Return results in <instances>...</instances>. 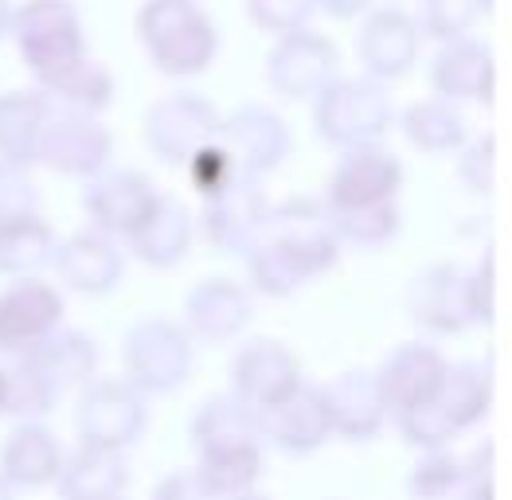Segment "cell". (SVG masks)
I'll use <instances>...</instances> for the list:
<instances>
[{"label": "cell", "mask_w": 512, "mask_h": 500, "mask_svg": "<svg viewBox=\"0 0 512 500\" xmlns=\"http://www.w3.org/2000/svg\"><path fill=\"white\" fill-rule=\"evenodd\" d=\"M196 477L204 500H235L251 497L262 477V442L251 446H227V450H204L196 454Z\"/></svg>", "instance_id": "cell-33"}, {"label": "cell", "mask_w": 512, "mask_h": 500, "mask_svg": "<svg viewBox=\"0 0 512 500\" xmlns=\"http://www.w3.org/2000/svg\"><path fill=\"white\" fill-rule=\"evenodd\" d=\"M63 293L40 274L12 278L0 290V356H28L63 325Z\"/></svg>", "instance_id": "cell-12"}, {"label": "cell", "mask_w": 512, "mask_h": 500, "mask_svg": "<svg viewBox=\"0 0 512 500\" xmlns=\"http://www.w3.org/2000/svg\"><path fill=\"white\" fill-rule=\"evenodd\" d=\"M51 98L36 90H8L0 94V161L32 168L40 153V133L51 118Z\"/></svg>", "instance_id": "cell-29"}, {"label": "cell", "mask_w": 512, "mask_h": 500, "mask_svg": "<svg viewBox=\"0 0 512 500\" xmlns=\"http://www.w3.org/2000/svg\"><path fill=\"white\" fill-rule=\"evenodd\" d=\"M430 90L450 102H477L489 106L493 98V51L477 36H454L442 40L434 63H430Z\"/></svg>", "instance_id": "cell-23"}, {"label": "cell", "mask_w": 512, "mask_h": 500, "mask_svg": "<svg viewBox=\"0 0 512 500\" xmlns=\"http://www.w3.org/2000/svg\"><path fill=\"white\" fill-rule=\"evenodd\" d=\"M247 16L255 28L270 32V36H282V32H294L301 24H309L313 0H247Z\"/></svg>", "instance_id": "cell-43"}, {"label": "cell", "mask_w": 512, "mask_h": 500, "mask_svg": "<svg viewBox=\"0 0 512 500\" xmlns=\"http://www.w3.org/2000/svg\"><path fill=\"white\" fill-rule=\"evenodd\" d=\"M59 235L40 211L0 223V278H28L43 274L55 262Z\"/></svg>", "instance_id": "cell-32"}, {"label": "cell", "mask_w": 512, "mask_h": 500, "mask_svg": "<svg viewBox=\"0 0 512 500\" xmlns=\"http://www.w3.org/2000/svg\"><path fill=\"white\" fill-rule=\"evenodd\" d=\"M192 235H196L192 211L184 208L180 200H172V196H161L157 211L129 235L126 243L145 266H153V270H172V266H180V262L188 258Z\"/></svg>", "instance_id": "cell-27"}, {"label": "cell", "mask_w": 512, "mask_h": 500, "mask_svg": "<svg viewBox=\"0 0 512 500\" xmlns=\"http://www.w3.org/2000/svg\"><path fill=\"white\" fill-rule=\"evenodd\" d=\"M419 47L423 32L415 16H407L403 8H368L356 36V55L372 79L395 83L411 75V67L419 63Z\"/></svg>", "instance_id": "cell-17"}, {"label": "cell", "mask_w": 512, "mask_h": 500, "mask_svg": "<svg viewBox=\"0 0 512 500\" xmlns=\"http://www.w3.org/2000/svg\"><path fill=\"white\" fill-rule=\"evenodd\" d=\"M407 313L434 336H462L477 325L470 301V270L458 262H434L407 286Z\"/></svg>", "instance_id": "cell-13"}, {"label": "cell", "mask_w": 512, "mask_h": 500, "mask_svg": "<svg viewBox=\"0 0 512 500\" xmlns=\"http://www.w3.org/2000/svg\"><path fill=\"white\" fill-rule=\"evenodd\" d=\"M32 79L51 98V106H59V110L102 114L114 102V75L106 63L90 59V51L75 55V59H63L47 71H36Z\"/></svg>", "instance_id": "cell-26"}, {"label": "cell", "mask_w": 512, "mask_h": 500, "mask_svg": "<svg viewBox=\"0 0 512 500\" xmlns=\"http://www.w3.org/2000/svg\"><path fill=\"white\" fill-rule=\"evenodd\" d=\"M59 465H63V446L36 418H20L0 446V477L8 481V489L55 485Z\"/></svg>", "instance_id": "cell-24"}, {"label": "cell", "mask_w": 512, "mask_h": 500, "mask_svg": "<svg viewBox=\"0 0 512 500\" xmlns=\"http://www.w3.org/2000/svg\"><path fill=\"white\" fill-rule=\"evenodd\" d=\"M407 180L403 161L384 149L380 141L372 145H356L344 149L337 168L329 172L325 184V208H364V204H384V200H399Z\"/></svg>", "instance_id": "cell-14"}, {"label": "cell", "mask_w": 512, "mask_h": 500, "mask_svg": "<svg viewBox=\"0 0 512 500\" xmlns=\"http://www.w3.org/2000/svg\"><path fill=\"white\" fill-rule=\"evenodd\" d=\"M251 286L266 297H290L301 286L329 274L341 258V239L329 223L325 200H282L270 204L258 239L243 250Z\"/></svg>", "instance_id": "cell-1"}, {"label": "cell", "mask_w": 512, "mask_h": 500, "mask_svg": "<svg viewBox=\"0 0 512 500\" xmlns=\"http://www.w3.org/2000/svg\"><path fill=\"white\" fill-rule=\"evenodd\" d=\"M337 75H341L337 43L321 32H309V24L282 32L266 55V83L286 102H313Z\"/></svg>", "instance_id": "cell-6"}, {"label": "cell", "mask_w": 512, "mask_h": 500, "mask_svg": "<svg viewBox=\"0 0 512 500\" xmlns=\"http://www.w3.org/2000/svg\"><path fill=\"white\" fill-rule=\"evenodd\" d=\"M51 270L59 274V282L67 290L86 293V297H102V293H114L122 286L126 258H122V250H118V243L110 235L90 227V231L59 239Z\"/></svg>", "instance_id": "cell-20"}, {"label": "cell", "mask_w": 512, "mask_h": 500, "mask_svg": "<svg viewBox=\"0 0 512 500\" xmlns=\"http://www.w3.org/2000/svg\"><path fill=\"white\" fill-rule=\"evenodd\" d=\"M145 399L149 395L137 391L129 379H90L79 391V411H75L79 442L106 446V450H129L149 426Z\"/></svg>", "instance_id": "cell-7"}, {"label": "cell", "mask_w": 512, "mask_h": 500, "mask_svg": "<svg viewBox=\"0 0 512 500\" xmlns=\"http://www.w3.org/2000/svg\"><path fill=\"white\" fill-rule=\"evenodd\" d=\"M270 211V196L258 188V176H235L227 188L204 200L200 208V235L219 254H243L258 239Z\"/></svg>", "instance_id": "cell-16"}, {"label": "cell", "mask_w": 512, "mask_h": 500, "mask_svg": "<svg viewBox=\"0 0 512 500\" xmlns=\"http://www.w3.org/2000/svg\"><path fill=\"white\" fill-rule=\"evenodd\" d=\"M301 379H305V372H301L298 352L286 348L282 340H270V336L247 340L231 364V391L239 399H247L255 411L290 395Z\"/></svg>", "instance_id": "cell-19"}, {"label": "cell", "mask_w": 512, "mask_h": 500, "mask_svg": "<svg viewBox=\"0 0 512 500\" xmlns=\"http://www.w3.org/2000/svg\"><path fill=\"white\" fill-rule=\"evenodd\" d=\"M442 403V411L458 426V434L473 430L493 407V364L489 360H462V364H446L442 387L434 395Z\"/></svg>", "instance_id": "cell-34"}, {"label": "cell", "mask_w": 512, "mask_h": 500, "mask_svg": "<svg viewBox=\"0 0 512 500\" xmlns=\"http://www.w3.org/2000/svg\"><path fill=\"white\" fill-rule=\"evenodd\" d=\"M8 36L32 75L86 51L83 16L71 0H28V4L12 8Z\"/></svg>", "instance_id": "cell-5"}, {"label": "cell", "mask_w": 512, "mask_h": 500, "mask_svg": "<svg viewBox=\"0 0 512 500\" xmlns=\"http://www.w3.org/2000/svg\"><path fill=\"white\" fill-rule=\"evenodd\" d=\"M59 407V391L51 379L40 372L32 356H4V375H0V415L8 418H43Z\"/></svg>", "instance_id": "cell-35"}, {"label": "cell", "mask_w": 512, "mask_h": 500, "mask_svg": "<svg viewBox=\"0 0 512 500\" xmlns=\"http://www.w3.org/2000/svg\"><path fill=\"white\" fill-rule=\"evenodd\" d=\"M219 110L204 94H192V90H172L165 98H157L149 110H145V145L157 161L165 165H184L200 145L215 141L219 133Z\"/></svg>", "instance_id": "cell-9"}, {"label": "cell", "mask_w": 512, "mask_h": 500, "mask_svg": "<svg viewBox=\"0 0 512 500\" xmlns=\"http://www.w3.org/2000/svg\"><path fill=\"white\" fill-rule=\"evenodd\" d=\"M442 375H446V360L434 344H399L395 352H387V360L376 368V383H380V395H384L387 418L403 415L419 403H427L438 395L442 387Z\"/></svg>", "instance_id": "cell-22"}, {"label": "cell", "mask_w": 512, "mask_h": 500, "mask_svg": "<svg viewBox=\"0 0 512 500\" xmlns=\"http://www.w3.org/2000/svg\"><path fill=\"white\" fill-rule=\"evenodd\" d=\"M55 489L67 500L122 497V493H129L126 450H106V446H90V442H79L75 450H63Z\"/></svg>", "instance_id": "cell-25"}, {"label": "cell", "mask_w": 512, "mask_h": 500, "mask_svg": "<svg viewBox=\"0 0 512 500\" xmlns=\"http://www.w3.org/2000/svg\"><path fill=\"white\" fill-rule=\"evenodd\" d=\"M255 317L251 290L235 278H204L184 293V329L196 344H231Z\"/></svg>", "instance_id": "cell-18"}, {"label": "cell", "mask_w": 512, "mask_h": 500, "mask_svg": "<svg viewBox=\"0 0 512 500\" xmlns=\"http://www.w3.org/2000/svg\"><path fill=\"white\" fill-rule=\"evenodd\" d=\"M262 442L258 434V411L239 399L235 391L227 395H212L196 418H192V450L204 454V450H227V446H251Z\"/></svg>", "instance_id": "cell-31"}, {"label": "cell", "mask_w": 512, "mask_h": 500, "mask_svg": "<svg viewBox=\"0 0 512 500\" xmlns=\"http://www.w3.org/2000/svg\"><path fill=\"white\" fill-rule=\"evenodd\" d=\"M493 157H497L493 133L466 137V145L458 149V180H462L466 192H473V196H489L493 192Z\"/></svg>", "instance_id": "cell-41"}, {"label": "cell", "mask_w": 512, "mask_h": 500, "mask_svg": "<svg viewBox=\"0 0 512 500\" xmlns=\"http://www.w3.org/2000/svg\"><path fill=\"white\" fill-rule=\"evenodd\" d=\"M133 28L149 63L169 79L204 75L219 55V28L200 0H145Z\"/></svg>", "instance_id": "cell-2"}, {"label": "cell", "mask_w": 512, "mask_h": 500, "mask_svg": "<svg viewBox=\"0 0 512 500\" xmlns=\"http://www.w3.org/2000/svg\"><path fill=\"white\" fill-rule=\"evenodd\" d=\"M161 204L157 184L137 168H98L83 180V211L94 231L129 239Z\"/></svg>", "instance_id": "cell-8"}, {"label": "cell", "mask_w": 512, "mask_h": 500, "mask_svg": "<svg viewBox=\"0 0 512 500\" xmlns=\"http://www.w3.org/2000/svg\"><path fill=\"white\" fill-rule=\"evenodd\" d=\"M399 129L411 141V149L427 153V157H442V153H458L470 137V122L462 114V102H450L442 94L434 98H419L399 114Z\"/></svg>", "instance_id": "cell-28"}, {"label": "cell", "mask_w": 512, "mask_h": 500, "mask_svg": "<svg viewBox=\"0 0 512 500\" xmlns=\"http://www.w3.org/2000/svg\"><path fill=\"white\" fill-rule=\"evenodd\" d=\"M184 176H188V184L196 188V196L200 200H208V196H215L219 188H227L235 176H239V168H235V161L227 157V149L219 145V141H208V145H200L188 161H184Z\"/></svg>", "instance_id": "cell-40"}, {"label": "cell", "mask_w": 512, "mask_h": 500, "mask_svg": "<svg viewBox=\"0 0 512 500\" xmlns=\"http://www.w3.org/2000/svg\"><path fill=\"white\" fill-rule=\"evenodd\" d=\"M258 434H262V446H274L286 458L317 454L333 438L321 387H313V383L301 379L290 395L258 407Z\"/></svg>", "instance_id": "cell-15"}, {"label": "cell", "mask_w": 512, "mask_h": 500, "mask_svg": "<svg viewBox=\"0 0 512 500\" xmlns=\"http://www.w3.org/2000/svg\"><path fill=\"white\" fill-rule=\"evenodd\" d=\"M28 356L51 379L59 399L71 395V391H83L86 383L94 379V372H98V344H94V336L79 333V329H63V325L47 340H40Z\"/></svg>", "instance_id": "cell-30"}, {"label": "cell", "mask_w": 512, "mask_h": 500, "mask_svg": "<svg viewBox=\"0 0 512 500\" xmlns=\"http://www.w3.org/2000/svg\"><path fill=\"white\" fill-rule=\"evenodd\" d=\"M215 141L227 149V157L235 161V168L243 176H258V180L266 172L286 165V157L294 149V137H290L286 118L278 110L262 106V102H247V106L223 114Z\"/></svg>", "instance_id": "cell-11"}, {"label": "cell", "mask_w": 512, "mask_h": 500, "mask_svg": "<svg viewBox=\"0 0 512 500\" xmlns=\"http://www.w3.org/2000/svg\"><path fill=\"white\" fill-rule=\"evenodd\" d=\"M489 8L493 0H419V32H427L438 43L470 36L489 16Z\"/></svg>", "instance_id": "cell-37"}, {"label": "cell", "mask_w": 512, "mask_h": 500, "mask_svg": "<svg viewBox=\"0 0 512 500\" xmlns=\"http://www.w3.org/2000/svg\"><path fill=\"white\" fill-rule=\"evenodd\" d=\"M313 8L329 12L333 20H352V16H364L372 8V0H313Z\"/></svg>", "instance_id": "cell-47"}, {"label": "cell", "mask_w": 512, "mask_h": 500, "mask_svg": "<svg viewBox=\"0 0 512 500\" xmlns=\"http://www.w3.org/2000/svg\"><path fill=\"white\" fill-rule=\"evenodd\" d=\"M395 426H399L403 442L415 446V450H438V446H450L458 438V426L450 422L438 399H427V403L395 415Z\"/></svg>", "instance_id": "cell-39"}, {"label": "cell", "mask_w": 512, "mask_h": 500, "mask_svg": "<svg viewBox=\"0 0 512 500\" xmlns=\"http://www.w3.org/2000/svg\"><path fill=\"white\" fill-rule=\"evenodd\" d=\"M196 340L184 325L169 317H141L129 325L122 340V368L126 379L145 395H172L192 375Z\"/></svg>", "instance_id": "cell-4"}, {"label": "cell", "mask_w": 512, "mask_h": 500, "mask_svg": "<svg viewBox=\"0 0 512 500\" xmlns=\"http://www.w3.org/2000/svg\"><path fill=\"white\" fill-rule=\"evenodd\" d=\"M329 223L341 247H387L403 231V208L399 200L364 204V208H329Z\"/></svg>", "instance_id": "cell-36"}, {"label": "cell", "mask_w": 512, "mask_h": 500, "mask_svg": "<svg viewBox=\"0 0 512 500\" xmlns=\"http://www.w3.org/2000/svg\"><path fill=\"white\" fill-rule=\"evenodd\" d=\"M40 211V188L24 165L0 161V223Z\"/></svg>", "instance_id": "cell-42"}, {"label": "cell", "mask_w": 512, "mask_h": 500, "mask_svg": "<svg viewBox=\"0 0 512 500\" xmlns=\"http://www.w3.org/2000/svg\"><path fill=\"white\" fill-rule=\"evenodd\" d=\"M8 20H12V4H8V0H0V40L8 36Z\"/></svg>", "instance_id": "cell-48"}, {"label": "cell", "mask_w": 512, "mask_h": 500, "mask_svg": "<svg viewBox=\"0 0 512 500\" xmlns=\"http://www.w3.org/2000/svg\"><path fill=\"white\" fill-rule=\"evenodd\" d=\"M395 125V106L380 79H344L337 75L313 98V129L329 149H356L384 141V133Z\"/></svg>", "instance_id": "cell-3"}, {"label": "cell", "mask_w": 512, "mask_h": 500, "mask_svg": "<svg viewBox=\"0 0 512 500\" xmlns=\"http://www.w3.org/2000/svg\"><path fill=\"white\" fill-rule=\"evenodd\" d=\"M470 301L477 325H489L493 317V258L489 254H481V262L470 270Z\"/></svg>", "instance_id": "cell-45"}, {"label": "cell", "mask_w": 512, "mask_h": 500, "mask_svg": "<svg viewBox=\"0 0 512 500\" xmlns=\"http://www.w3.org/2000/svg\"><path fill=\"white\" fill-rule=\"evenodd\" d=\"M489 493H493V446L481 442L473 454L462 458V485H458V497L489 500Z\"/></svg>", "instance_id": "cell-44"}, {"label": "cell", "mask_w": 512, "mask_h": 500, "mask_svg": "<svg viewBox=\"0 0 512 500\" xmlns=\"http://www.w3.org/2000/svg\"><path fill=\"white\" fill-rule=\"evenodd\" d=\"M321 399H325L333 434L344 442H372L384 430V395H380L376 372H368V368H348V372L333 375L329 383H321Z\"/></svg>", "instance_id": "cell-21"}, {"label": "cell", "mask_w": 512, "mask_h": 500, "mask_svg": "<svg viewBox=\"0 0 512 500\" xmlns=\"http://www.w3.org/2000/svg\"><path fill=\"white\" fill-rule=\"evenodd\" d=\"M0 375H4V356H0Z\"/></svg>", "instance_id": "cell-49"}, {"label": "cell", "mask_w": 512, "mask_h": 500, "mask_svg": "<svg viewBox=\"0 0 512 500\" xmlns=\"http://www.w3.org/2000/svg\"><path fill=\"white\" fill-rule=\"evenodd\" d=\"M114 157V133L98 122V114L83 110H51V118L40 133V153L36 165H47L59 176L86 180L98 168L110 165Z\"/></svg>", "instance_id": "cell-10"}, {"label": "cell", "mask_w": 512, "mask_h": 500, "mask_svg": "<svg viewBox=\"0 0 512 500\" xmlns=\"http://www.w3.org/2000/svg\"><path fill=\"white\" fill-rule=\"evenodd\" d=\"M458 485H462V458L450 454L446 446L423 450V458L415 461V469L407 473V493L423 500L458 497Z\"/></svg>", "instance_id": "cell-38"}, {"label": "cell", "mask_w": 512, "mask_h": 500, "mask_svg": "<svg viewBox=\"0 0 512 500\" xmlns=\"http://www.w3.org/2000/svg\"><path fill=\"white\" fill-rule=\"evenodd\" d=\"M153 493H157L161 500H204V489H200L196 469H172Z\"/></svg>", "instance_id": "cell-46"}]
</instances>
